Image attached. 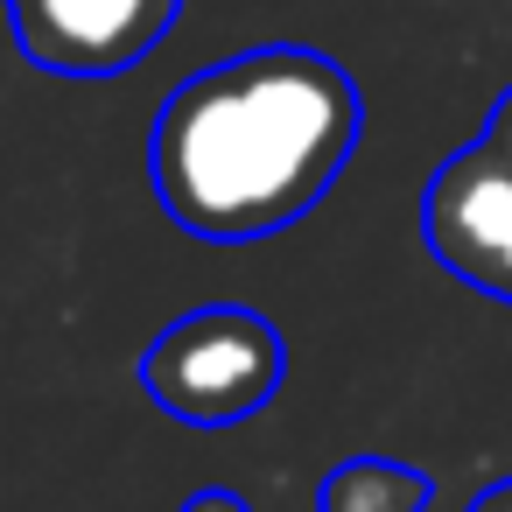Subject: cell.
<instances>
[{
  "label": "cell",
  "instance_id": "obj_4",
  "mask_svg": "<svg viewBox=\"0 0 512 512\" xmlns=\"http://www.w3.org/2000/svg\"><path fill=\"white\" fill-rule=\"evenodd\" d=\"M183 0H8L15 43L57 78H120L169 29Z\"/></svg>",
  "mask_w": 512,
  "mask_h": 512
},
{
  "label": "cell",
  "instance_id": "obj_6",
  "mask_svg": "<svg viewBox=\"0 0 512 512\" xmlns=\"http://www.w3.org/2000/svg\"><path fill=\"white\" fill-rule=\"evenodd\" d=\"M183 512H246V505H239L232 491H197V498H190Z\"/></svg>",
  "mask_w": 512,
  "mask_h": 512
},
{
  "label": "cell",
  "instance_id": "obj_5",
  "mask_svg": "<svg viewBox=\"0 0 512 512\" xmlns=\"http://www.w3.org/2000/svg\"><path fill=\"white\" fill-rule=\"evenodd\" d=\"M421 505H428L421 470L386 463V456H351L316 491V512H421Z\"/></svg>",
  "mask_w": 512,
  "mask_h": 512
},
{
  "label": "cell",
  "instance_id": "obj_2",
  "mask_svg": "<svg viewBox=\"0 0 512 512\" xmlns=\"http://www.w3.org/2000/svg\"><path fill=\"white\" fill-rule=\"evenodd\" d=\"M281 372H288V344L253 309H190L141 358L148 400H162V414L190 428H239L274 400Z\"/></svg>",
  "mask_w": 512,
  "mask_h": 512
},
{
  "label": "cell",
  "instance_id": "obj_8",
  "mask_svg": "<svg viewBox=\"0 0 512 512\" xmlns=\"http://www.w3.org/2000/svg\"><path fill=\"white\" fill-rule=\"evenodd\" d=\"M470 512H512V477H505V484H491V491H484Z\"/></svg>",
  "mask_w": 512,
  "mask_h": 512
},
{
  "label": "cell",
  "instance_id": "obj_1",
  "mask_svg": "<svg viewBox=\"0 0 512 512\" xmlns=\"http://www.w3.org/2000/svg\"><path fill=\"white\" fill-rule=\"evenodd\" d=\"M358 120V85L323 50H246L169 92L148 134V183L197 239H260L323 204Z\"/></svg>",
  "mask_w": 512,
  "mask_h": 512
},
{
  "label": "cell",
  "instance_id": "obj_7",
  "mask_svg": "<svg viewBox=\"0 0 512 512\" xmlns=\"http://www.w3.org/2000/svg\"><path fill=\"white\" fill-rule=\"evenodd\" d=\"M484 141H491V148H498V155L512 162V99L498 106V120H491V134H484Z\"/></svg>",
  "mask_w": 512,
  "mask_h": 512
},
{
  "label": "cell",
  "instance_id": "obj_3",
  "mask_svg": "<svg viewBox=\"0 0 512 512\" xmlns=\"http://www.w3.org/2000/svg\"><path fill=\"white\" fill-rule=\"evenodd\" d=\"M421 232H428V253L456 281L512 302V162L491 141H477L435 169L428 204H421Z\"/></svg>",
  "mask_w": 512,
  "mask_h": 512
}]
</instances>
